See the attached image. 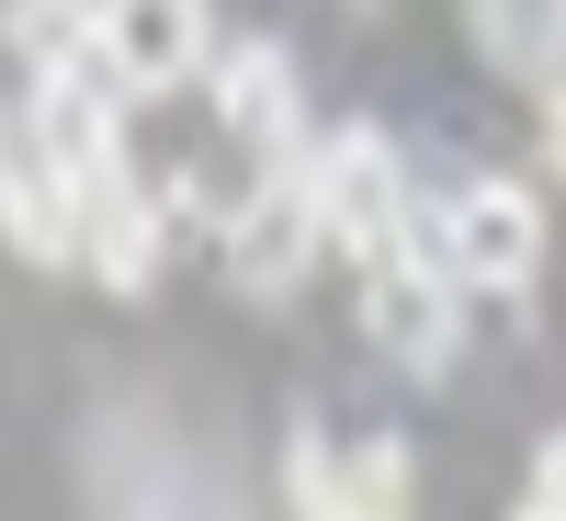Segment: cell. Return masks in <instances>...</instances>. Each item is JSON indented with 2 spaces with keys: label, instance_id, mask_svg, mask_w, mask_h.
<instances>
[{
  "label": "cell",
  "instance_id": "1",
  "mask_svg": "<svg viewBox=\"0 0 566 521\" xmlns=\"http://www.w3.org/2000/svg\"><path fill=\"white\" fill-rule=\"evenodd\" d=\"M363 329L397 374H442L453 341H464V283L431 272V239H408L386 261H363Z\"/></svg>",
  "mask_w": 566,
  "mask_h": 521
},
{
  "label": "cell",
  "instance_id": "2",
  "mask_svg": "<svg viewBox=\"0 0 566 521\" xmlns=\"http://www.w3.org/2000/svg\"><path fill=\"white\" fill-rule=\"evenodd\" d=\"M317 239H328V216H317V159H306V148L272 159V170L250 181V205L227 216V261H239L250 295H295L306 261H317Z\"/></svg>",
  "mask_w": 566,
  "mask_h": 521
},
{
  "label": "cell",
  "instance_id": "3",
  "mask_svg": "<svg viewBox=\"0 0 566 521\" xmlns=\"http://www.w3.org/2000/svg\"><path fill=\"white\" fill-rule=\"evenodd\" d=\"M317 216H328V239L340 250H363V261H386V250H408L419 227H408V181H397V148L374 125H340L317 148Z\"/></svg>",
  "mask_w": 566,
  "mask_h": 521
},
{
  "label": "cell",
  "instance_id": "4",
  "mask_svg": "<svg viewBox=\"0 0 566 521\" xmlns=\"http://www.w3.org/2000/svg\"><path fill=\"white\" fill-rule=\"evenodd\" d=\"M533 261H544V205L522 181H464L453 216H442V272L464 295H522Z\"/></svg>",
  "mask_w": 566,
  "mask_h": 521
},
{
  "label": "cell",
  "instance_id": "5",
  "mask_svg": "<svg viewBox=\"0 0 566 521\" xmlns=\"http://www.w3.org/2000/svg\"><path fill=\"white\" fill-rule=\"evenodd\" d=\"M283 488H295V521H408L419 488H408V442H352L328 454V431H295L283 454Z\"/></svg>",
  "mask_w": 566,
  "mask_h": 521
},
{
  "label": "cell",
  "instance_id": "6",
  "mask_svg": "<svg viewBox=\"0 0 566 521\" xmlns=\"http://www.w3.org/2000/svg\"><path fill=\"white\" fill-rule=\"evenodd\" d=\"M23 136L45 159H57V181L80 205H103V194H125V125H114V91H91L80 69H57L34 91V114H23Z\"/></svg>",
  "mask_w": 566,
  "mask_h": 521
},
{
  "label": "cell",
  "instance_id": "7",
  "mask_svg": "<svg viewBox=\"0 0 566 521\" xmlns=\"http://www.w3.org/2000/svg\"><path fill=\"white\" fill-rule=\"evenodd\" d=\"M103 58L136 91H170L205 69V0H103Z\"/></svg>",
  "mask_w": 566,
  "mask_h": 521
},
{
  "label": "cell",
  "instance_id": "8",
  "mask_svg": "<svg viewBox=\"0 0 566 521\" xmlns=\"http://www.w3.org/2000/svg\"><path fill=\"white\" fill-rule=\"evenodd\" d=\"M216 114H227V136H250L261 159H295V58H283L272 34L227 45L216 58Z\"/></svg>",
  "mask_w": 566,
  "mask_h": 521
},
{
  "label": "cell",
  "instance_id": "9",
  "mask_svg": "<svg viewBox=\"0 0 566 521\" xmlns=\"http://www.w3.org/2000/svg\"><path fill=\"white\" fill-rule=\"evenodd\" d=\"M80 261L103 272V295H148L159 283V205L136 194H103V205H80Z\"/></svg>",
  "mask_w": 566,
  "mask_h": 521
},
{
  "label": "cell",
  "instance_id": "10",
  "mask_svg": "<svg viewBox=\"0 0 566 521\" xmlns=\"http://www.w3.org/2000/svg\"><path fill=\"white\" fill-rule=\"evenodd\" d=\"M0 34H12V58H23L34 80H57V69H91V58H103V0H12Z\"/></svg>",
  "mask_w": 566,
  "mask_h": 521
},
{
  "label": "cell",
  "instance_id": "11",
  "mask_svg": "<svg viewBox=\"0 0 566 521\" xmlns=\"http://www.w3.org/2000/svg\"><path fill=\"white\" fill-rule=\"evenodd\" d=\"M533 499H566V431H544V454H533Z\"/></svg>",
  "mask_w": 566,
  "mask_h": 521
},
{
  "label": "cell",
  "instance_id": "12",
  "mask_svg": "<svg viewBox=\"0 0 566 521\" xmlns=\"http://www.w3.org/2000/svg\"><path fill=\"white\" fill-rule=\"evenodd\" d=\"M12 170H23V125L0 114V205H12Z\"/></svg>",
  "mask_w": 566,
  "mask_h": 521
},
{
  "label": "cell",
  "instance_id": "13",
  "mask_svg": "<svg viewBox=\"0 0 566 521\" xmlns=\"http://www.w3.org/2000/svg\"><path fill=\"white\" fill-rule=\"evenodd\" d=\"M544 148H555V170H566V91L544 103Z\"/></svg>",
  "mask_w": 566,
  "mask_h": 521
},
{
  "label": "cell",
  "instance_id": "14",
  "mask_svg": "<svg viewBox=\"0 0 566 521\" xmlns=\"http://www.w3.org/2000/svg\"><path fill=\"white\" fill-rule=\"evenodd\" d=\"M510 521H566V499H533V488H522V510H510Z\"/></svg>",
  "mask_w": 566,
  "mask_h": 521
}]
</instances>
